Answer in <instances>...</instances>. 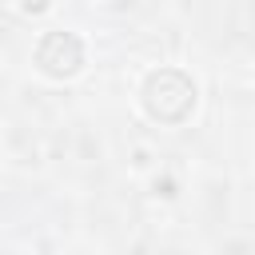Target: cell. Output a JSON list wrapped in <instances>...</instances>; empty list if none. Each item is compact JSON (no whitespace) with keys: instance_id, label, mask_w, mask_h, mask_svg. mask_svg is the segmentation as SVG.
<instances>
[{"instance_id":"obj_1","label":"cell","mask_w":255,"mask_h":255,"mask_svg":"<svg viewBox=\"0 0 255 255\" xmlns=\"http://www.w3.org/2000/svg\"><path fill=\"white\" fill-rule=\"evenodd\" d=\"M191 104H195V88H191V80L183 72L163 68L143 84V108L159 124H179L191 112Z\"/></svg>"},{"instance_id":"obj_2","label":"cell","mask_w":255,"mask_h":255,"mask_svg":"<svg viewBox=\"0 0 255 255\" xmlns=\"http://www.w3.org/2000/svg\"><path fill=\"white\" fill-rule=\"evenodd\" d=\"M36 64H40L44 76L64 80V76H72V72L84 64V44H80L72 32H48V36L40 40V48H36Z\"/></svg>"},{"instance_id":"obj_3","label":"cell","mask_w":255,"mask_h":255,"mask_svg":"<svg viewBox=\"0 0 255 255\" xmlns=\"http://www.w3.org/2000/svg\"><path fill=\"white\" fill-rule=\"evenodd\" d=\"M48 0H20V12H44Z\"/></svg>"}]
</instances>
